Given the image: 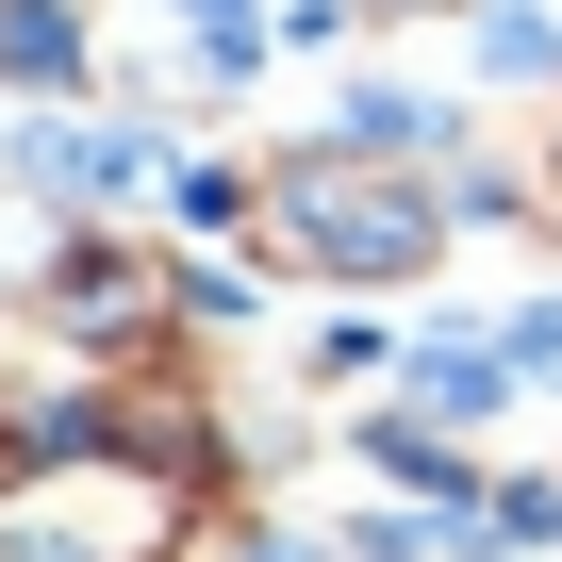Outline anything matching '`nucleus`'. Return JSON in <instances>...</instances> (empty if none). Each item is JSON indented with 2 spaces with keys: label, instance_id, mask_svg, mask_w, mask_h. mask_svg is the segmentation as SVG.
I'll list each match as a JSON object with an SVG mask.
<instances>
[{
  "label": "nucleus",
  "instance_id": "f257e3e1",
  "mask_svg": "<svg viewBox=\"0 0 562 562\" xmlns=\"http://www.w3.org/2000/svg\"><path fill=\"white\" fill-rule=\"evenodd\" d=\"M248 215H265L281 265H315V281H430V248H447V182L397 166V149H364V133L281 149L248 182Z\"/></svg>",
  "mask_w": 562,
  "mask_h": 562
}]
</instances>
